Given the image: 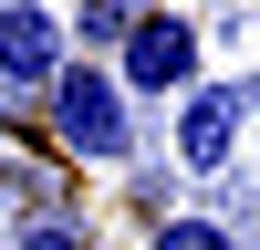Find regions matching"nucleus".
Segmentation results:
<instances>
[{"label":"nucleus","instance_id":"f03ea898","mask_svg":"<svg viewBox=\"0 0 260 250\" xmlns=\"http://www.w3.org/2000/svg\"><path fill=\"white\" fill-rule=\"evenodd\" d=\"M104 73L125 83V104H156V94H187V83H198V21H187V11H167V0H156V11H136Z\"/></svg>","mask_w":260,"mask_h":250},{"label":"nucleus","instance_id":"6e6552de","mask_svg":"<svg viewBox=\"0 0 260 250\" xmlns=\"http://www.w3.org/2000/svg\"><path fill=\"white\" fill-rule=\"evenodd\" d=\"M167 11H177V0H167Z\"/></svg>","mask_w":260,"mask_h":250},{"label":"nucleus","instance_id":"7ed1b4c3","mask_svg":"<svg viewBox=\"0 0 260 250\" xmlns=\"http://www.w3.org/2000/svg\"><path fill=\"white\" fill-rule=\"evenodd\" d=\"M250 115H260V83H250V73H219V83L198 73V83L177 94V136H167V146H177V167H187V177H219V167L240 157Z\"/></svg>","mask_w":260,"mask_h":250},{"label":"nucleus","instance_id":"20e7f679","mask_svg":"<svg viewBox=\"0 0 260 250\" xmlns=\"http://www.w3.org/2000/svg\"><path fill=\"white\" fill-rule=\"evenodd\" d=\"M62 21H52V0H0V83H11V94H42V83L62 73Z\"/></svg>","mask_w":260,"mask_h":250},{"label":"nucleus","instance_id":"39448f33","mask_svg":"<svg viewBox=\"0 0 260 250\" xmlns=\"http://www.w3.org/2000/svg\"><path fill=\"white\" fill-rule=\"evenodd\" d=\"M146 250H250L229 219H198V208H167L156 229H146Z\"/></svg>","mask_w":260,"mask_h":250},{"label":"nucleus","instance_id":"f257e3e1","mask_svg":"<svg viewBox=\"0 0 260 250\" xmlns=\"http://www.w3.org/2000/svg\"><path fill=\"white\" fill-rule=\"evenodd\" d=\"M42 104H52V146L83 167H136L146 146V115L125 104V83L104 73V63H62L52 83H42Z\"/></svg>","mask_w":260,"mask_h":250},{"label":"nucleus","instance_id":"423d86ee","mask_svg":"<svg viewBox=\"0 0 260 250\" xmlns=\"http://www.w3.org/2000/svg\"><path fill=\"white\" fill-rule=\"evenodd\" d=\"M0 250H94V240H83V219H31V229H11Z\"/></svg>","mask_w":260,"mask_h":250},{"label":"nucleus","instance_id":"0eeeda50","mask_svg":"<svg viewBox=\"0 0 260 250\" xmlns=\"http://www.w3.org/2000/svg\"><path fill=\"white\" fill-rule=\"evenodd\" d=\"M125 21H136V11H125V0H83V42H104V52H115V42H125Z\"/></svg>","mask_w":260,"mask_h":250}]
</instances>
